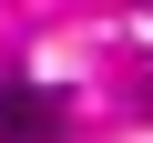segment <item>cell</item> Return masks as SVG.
Segmentation results:
<instances>
[{"label":"cell","mask_w":153,"mask_h":143,"mask_svg":"<svg viewBox=\"0 0 153 143\" xmlns=\"http://www.w3.org/2000/svg\"><path fill=\"white\" fill-rule=\"evenodd\" d=\"M71 102L41 92V82H0V143H61Z\"/></svg>","instance_id":"obj_1"}]
</instances>
